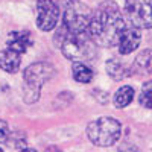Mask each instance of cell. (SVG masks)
I'll use <instances>...</instances> for the list:
<instances>
[{"mask_svg": "<svg viewBox=\"0 0 152 152\" xmlns=\"http://www.w3.org/2000/svg\"><path fill=\"white\" fill-rule=\"evenodd\" d=\"M126 29L125 18L120 8L114 2H104L91 12V20L88 24V37L96 46L114 47L119 46V41Z\"/></svg>", "mask_w": 152, "mask_h": 152, "instance_id": "cell-1", "label": "cell"}, {"mask_svg": "<svg viewBox=\"0 0 152 152\" xmlns=\"http://www.w3.org/2000/svg\"><path fill=\"white\" fill-rule=\"evenodd\" d=\"M55 40L58 41V47L61 49L62 55L72 61H88L93 59L96 55L94 43L88 34H72L62 28L61 32L56 34Z\"/></svg>", "mask_w": 152, "mask_h": 152, "instance_id": "cell-2", "label": "cell"}, {"mask_svg": "<svg viewBox=\"0 0 152 152\" xmlns=\"http://www.w3.org/2000/svg\"><path fill=\"white\" fill-rule=\"evenodd\" d=\"M122 123L113 117H99L87 126V137L94 146L110 148L120 140Z\"/></svg>", "mask_w": 152, "mask_h": 152, "instance_id": "cell-3", "label": "cell"}, {"mask_svg": "<svg viewBox=\"0 0 152 152\" xmlns=\"http://www.w3.org/2000/svg\"><path fill=\"white\" fill-rule=\"evenodd\" d=\"M55 76V67L49 62L40 61L31 64L23 73L24 82H26V93H24V100L28 104H34L40 97L41 87L50 81Z\"/></svg>", "mask_w": 152, "mask_h": 152, "instance_id": "cell-4", "label": "cell"}, {"mask_svg": "<svg viewBox=\"0 0 152 152\" xmlns=\"http://www.w3.org/2000/svg\"><path fill=\"white\" fill-rule=\"evenodd\" d=\"M62 28L72 34H87L91 11L79 0H61Z\"/></svg>", "mask_w": 152, "mask_h": 152, "instance_id": "cell-5", "label": "cell"}, {"mask_svg": "<svg viewBox=\"0 0 152 152\" xmlns=\"http://www.w3.org/2000/svg\"><path fill=\"white\" fill-rule=\"evenodd\" d=\"M125 15L137 29L152 28V0H126Z\"/></svg>", "mask_w": 152, "mask_h": 152, "instance_id": "cell-6", "label": "cell"}, {"mask_svg": "<svg viewBox=\"0 0 152 152\" xmlns=\"http://www.w3.org/2000/svg\"><path fill=\"white\" fill-rule=\"evenodd\" d=\"M59 18V8L53 0H37V26L43 32L52 31Z\"/></svg>", "mask_w": 152, "mask_h": 152, "instance_id": "cell-7", "label": "cell"}, {"mask_svg": "<svg viewBox=\"0 0 152 152\" xmlns=\"http://www.w3.org/2000/svg\"><path fill=\"white\" fill-rule=\"evenodd\" d=\"M142 41V32L138 31L137 28L131 26V28H126L120 41H119V52L120 55H129L132 53L134 50L140 46Z\"/></svg>", "mask_w": 152, "mask_h": 152, "instance_id": "cell-8", "label": "cell"}, {"mask_svg": "<svg viewBox=\"0 0 152 152\" xmlns=\"http://www.w3.org/2000/svg\"><path fill=\"white\" fill-rule=\"evenodd\" d=\"M32 37L29 31H12L9 34L8 40V49L14 50L18 55L24 53L26 50L32 46Z\"/></svg>", "mask_w": 152, "mask_h": 152, "instance_id": "cell-9", "label": "cell"}, {"mask_svg": "<svg viewBox=\"0 0 152 152\" xmlns=\"http://www.w3.org/2000/svg\"><path fill=\"white\" fill-rule=\"evenodd\" d=\"M21 64V56L11 49H5L0 52V69L6 73H15L18 72Z\"/></svg>", "mask_w": 152, "mask_h": 152, "instance_id": "cell-10", "label": "cell"}, {"mask_svg": "<svg viewBox=\"0 0 152 152\" xmlns=\"http://www.w3.org/2000/svg\"><path fill=\"white\" fill-rule=\"evenodd\" d=\"M132 73L135 75H152V50L146 49L143 52H140L135 59H134V64H132Z\"/></svg>", "mask_w": 152, "mask_h": 152, "instance_id": "cell-11", "label": "cell"}, {"mask_svg": "<svg viewBox=\"0 0 152 152\" xmlns=\"http://www.w3.org/2000/svg\"><path fill=\"white\" fill-rule=\"evenodd\" d=\"M107 73L114 81H122L125 78H128V76H131L132 70H129V67H126L119 59H108L107 61Z\"/></svg>", "mask_w": 152, "mask_h": 152, "instance_id": "cell-12", "label": "cell"}, {"mask_svg": "<svg viewBox=\"0 0 152 152\" xmlns=\"http://www.w3.org/2000/svg\"><path fill=\"white\" fill-rule=\"evenodd\" d=\"M134 100V88L129 85H123L114 94V107L116 108H126Z\"/></svg>", "mask_w": 152, "mask_h": 152, "instance_id": "cell-13", "label": "cell"}, {"mask_svg": "<svg viewBox=\"0 0 152 152\" xmlns=\"http://www.w3.org/2000/svg\"><path fill=\"white\" fill-rule=\"evenodd\" d=\"M72 75H73V79L76 82H81V84H88L91 82L93 79V70L90 67H87L82 62H75L73 64V69H72Z\"/></svg>", "mask_w": 152, "mask_h": 152, "instance_id": "cell-14", "label": "cell"}, {"mask_svg": "<svg viewBox=\"0 0 152 152\" xmlns=\"http://www.w3.org/2000/svg\"><path fill=\"white\" fill-rule=\"evenodd\" d=\"M138 100H140V104L145 107V108H149L152 110V84L149 87H145L143 91L140 93V97H138Z\"/></svg>", "mask_w": 152, "mask_h": 152, "instance_id": "cell-15", "label": "cell"}, {"mask_svg": "<svg viewBox=\"0 0 152 152\" xmlns=\"http://www.w3.org/2000/svg\"><path fill=\"white\" fill-rule=\"evenodd\" d=\"M11 134H12V129L9 128V125H8L5 120L0 119V143L8 145Z\"/></svg>", "mask_w": 152, "mask_h": 152, "instance_id": "cell-16", "label": "cell"}, {"mask_svg": "<svg viewBox=\"0 0 152 152\" xmlns=\"http://www.w3.org/2000/svg\"><path fill=\"white\" fill-rule=\"evenodd\" d=\"M117 152H138V149H137V146H134L132 143L123 142V143H122V145L119 146Z\"/></svg>", "mask_w": 152, "mask_h": 152, "instance_id": "cell-17", "label": "cell"}, {"mask_svg": "<svg viewBox=\"0 0 152 152\" xmlns=\"http://www.w3.org/2000/svg\"><path fill=\"white\" fill-rule=\"evenodd\" d=\"M20 152H37V151L31 149V148H23V149H20Z\"/></svg>", "mask_w": 152, "mask_h": 152, "instance_id": "cell-18", "label": "cell"}, {"mask_svg": "<svg viewBox=\"0 0 152 152\" xmlns=\"http://www.w3.org/2000/svg\"><path fill=\"white\" fill-rule=\"evenodd\" d=\"M0 152H3V151H2V149H0Z\"/></svg>", "mask_w": 152, "mask_h": 152, "instance_id": "cell-19", "label": "cell"}]
</instances>
